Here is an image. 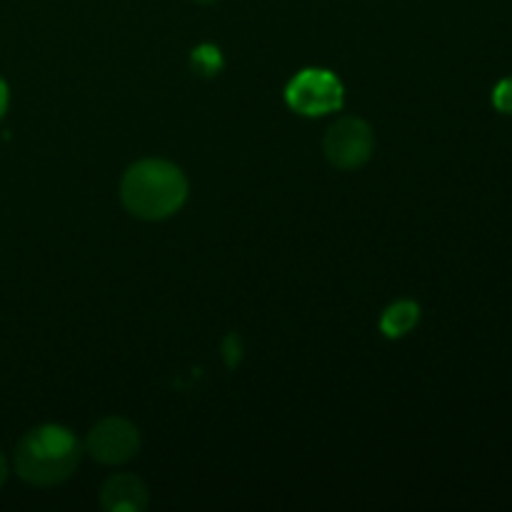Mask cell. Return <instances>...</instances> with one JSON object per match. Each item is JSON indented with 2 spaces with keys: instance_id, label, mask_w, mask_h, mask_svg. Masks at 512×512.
Listing matches in <instances>:
<instances>
[{
  "instance_id": "5b68a950",
  "label": "cell",
  "mask_w": 512,
  "mask_h": 512,
  "mask_svg": "<svg viewBox=\"0 0 512 512\" xmlns=\"http://www.w3.org/2000/svg\"><path fill=\"white\" fill-rule=\"evenodd\" d=\"M140 450V433L130 420L105 418L85 438V453L103 465H123Z\"/></svg>"
},
{
  "instance_id": "ba28073f",
  "label": "cell",
  "mask_w": 512,
  "mask_h": 512,
  "mask_svg": "<svg viewBox=\"0 0 512 512\" xmlns=\"http://www.w3.org/2000/svg\"><path fill=\"white\" fill-rule=\"evenodd\" d=\"M493 105L500 110V113L512 115V78L503 80V83L495 85Z\"/></svg>"
},
{
  "instance_id": "30bf717a",
  "label": "cell",
  "mask_w": 512,
  "mask_h": 512,
  "mask_svg": "<svg viewBox=\"0 0 512 512\" xmlns=\"http://www.w3.org/2000/svg\"><path fill=\"white\" fill-rule=\"evenodd\" d=\"M195 3H200V5H210V3H218V0H195Z\"/></svg>"
},
{
  "instance_id": "277c9868",
  "label": "cell",
  "mask_w": 512,
  "mask_h": 512,
  "mask_svg": "<svg viewBox=\"0 0 512 512\" xmlns=\"http://www.w3.org/2000/svg\"><path fill=\"white\" fill-rule=\"evenodd\" d=\"M285 100L300 115H328L343 108V85L330 70L310 68L295 75L285 90Z\"/></svg>"
},
{
  "instance_id": "52a82bcc",
  "label": "cell",
  "mask_w": 512,
  "mask_h": 512,
  "mask_svg": "<svg viewBox=\"0 0 512 512\" xmlns=\"http://www.w3.org/2000/svg\"><path fill=\"white\" fill-rule=\"evenodd\" d=\"M420 320V308L413 300H400V303L390 305L383 313V320H380V328L388 338H403L410 330L418 325Z\"/></svg>"
},
{
  "instance_id": "8992f818",
  "label": "cell",
  "mask_w": 512,
  "mask_h": 512,
  "mask_svg": "<svg viewBox=\"0 0 512 512\" xmlns=\"http://www.w3.org/2000/svg\"><path fill=\"white\" fill-rule=\"evenodd\" d=\"M148 488L130 473L110 475L100 488V505L108 512H143L148 508Z\"/></svg>"
},
{
  "instance_id": "9c48e42d",
  "label": "cell",
  "mask_w": 512,
  "mask_h": 512,
  "mask_svg": "<svg viewBox=\"0 0 512 512\" xmlns=\"http://www.w3.org/2000/svg\"><path fill=\"white\" fill-rule=\"evenodd\" d=\"M5 480H8V460H5V455L0 453V488L5 485Z\"/></svg>"
},
{
  "instance_id": "6da1fadb",
  "label": "cell",
  "mask_w": 512,
  "mask_h": 512,
  "mask_svg": "<svg viewBox=\"0 0 512 512\" xmlns=\"http://www.w3.org/2000/svg\"><path fill=\"white\" fill-rule=\"evenodd\" d=\"M120 200L133 218L158 223L183 208L188 200V178L168 160H138L120 180Z\"/></svg>"
},
{
  "instance_id": "7a4b0ae2",
  "label": "cell",
  "mask_w": 512,
  "mask_h": 512,
  "mask_svg": "<svg viewBox=\"0 0 512 512\" xmlns=\"http://www.w3.org/2000/svg\"><path fill=\"white\" fill-rule=\"evenodd\" d=\"M83 458V445L63 425H38L15 448V473L35 488L65 483Z\"/></svg>"
},
{
  "instance_id": "3957f363",
  "label": "cell",
  "mask_w": 512,
  "mask_h": 512,
  "mask_svg": "<svg viewBox=\"0 0 512 512\" xmlns=\"http://www.w3.org/2000/svg\"><path fill=\"white\" fill-rule=\"evenodd\" d=\"M325 158L338 170H358L373 158L375 133L363 118L345 115L328 128L323 140Z\"/></svg>"
}]
</instances>
